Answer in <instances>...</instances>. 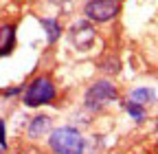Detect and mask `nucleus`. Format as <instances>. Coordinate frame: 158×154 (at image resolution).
I'll return each instance as SVG.
<instances>
[{"instance_id": "nucleus-3", "label": "nucleus", "mask_w": 158, "mask_h": 154, "mask_svg": "<svg viewBox=\"0 0 158 154\" xmlns=\"http://www.w3.org/2000/svg\"><path fill=\"white\" fill-rule=\"evenodd\" d=\"M118 86L110 79V77H99V79L90 82L84 90V97H81V108L88 114H97L106 110L110 104L118 101Z\"/></svg>"}, {"instance_id": "nucleus-1", "label": "nucleus", "mask_w": 158, "mask_h": 154, "mask_svg": "<svg viewBox=\"0 0 158 154\" xmlns=\"http://www.w3.org/2000/svg\"><path fill=\"white\" fill-rule=\"evenodd\" d=\"M59 99V86L55 82V77L51 73H37L24 84L22 95H20V101L24 108L37 110L44 106H53Z\"/></svg>"}, {"instance_id": "nucleus-5", "label": "nucleus", "mask_w": 158, "mask_h": 154, "mask_svg": "<svg viewBox=\"0 0 158 154\" xmlns=\"http://www.w3.org/2000/svg\"><path fill=\"white\" fill-rule=\"evenodd\" d=\"M68 40H70V44H73L77 51H88V49L92 46V42L97 40V29H94L92 22H88L86 18H84V20L70 24V29H68Z\"/></svg>"}, {"instance_id": "nucleus-2", "label": "nucleus", "mask_w": 158, "mask_h": 154, "mask_svg": "<svg viewBox=\"0 0 158 154\" xmlns=\"http://www.w3.org/2000/svg\"><path fill=\"white\" fill-rule=\"evenodd\" d=\"M46 145L53 154H86L88 139L77 126H55L46 134Z\"/></svg>"}, {"instance_id": "nucleus-12", "label": "nucleus", "mask_w": 158, "mask_h": 154, "mask_svg": "<svg viewBox=\"0 0 158 154\" xmlns=\"http://www.w3.org/2000/svg\"><path fill=\"white\" fill-rule=\"evenodd\" d=\"M0 150L7 152L9 150V139H7V121L0 119Z\"/></svg>"}, {"instance_id": "nucleus-6", "label": "nucleus", "mask_w": 158, "mask_h": 154, "mask_svg": "<svg viewBox=\"0 0 158 154\" xmlns=\"http://www.w3.org/2000/svg\"><path fill=\"white\" fill-rule=\"evenodd\" d=\"M51 128H53L51 114H46V112H37V114H33V117L27 121L24 137H27L29 141H40V139H44L46 134L51 132Z\"/></svg>"}, {"instance_id": "nucleus-8", "label": "nucleus", "mask_w": 158, "mask_h": 154, "mask_svg": "<svg viewBox=\"0 0 158 154\" xmlns=\"http://www.w3.org/2000/svg\"><path fill=\"white\" fill-rule=\"evenodd\" d=\"M37 22H40V27H42V31H44V37H46L48 46H55L59 40H62V35H64L66 29H64V24H62L59 18H55V15H40Z\"/></svg>"}, {"instance_id": "nucleus-9", "label": "nucleus", "mask_w": 158, "mask_h": 154, "mask_svg": "<svg viewBox=\"0 0 158 154\" xmlns=\"http://www.w3.org/2000/svg\"><path fill=\"white\" fill-rule=\"evenodd\" d=\"M127 99L134 101V104H141V106H154L158 101V92L152 88V86H136L127 92Z\"/></svg>"}, {"instance_id": "nucleus-4", "label": "nucleus", "mask_w": 158, "mask_h": 154, "mask_svg": "<svg viewBox=\"0 0 158 154\" xmlns=\"http://www.w3.org/2000/svg\"><path fill=\"white\" fill-rule=\"evenodd\" d=\"M123 11V0H84L81 15L92 24H110Z\"/></svg>"}, {"instance_id": "nucleus-14", "label": "nucleus", "mask_w": 158, "mask_h": 154, "mask_svg": "<svg viewBox=\"0 0 158 154\" xmlns=\"http://www.w3.org/2000/svg\"><path fill=\"white\" fill-rule=\"evenodd\" d=\"M0 154H2V150H0Z\"/></svg>"}, {"instance_id": "nucleus-7", "label": "nucleus", "mask_w": 158, "mask_h": 154, "mask_svg": "<svg viewBox=\"0 0 158 154\" xmlns=\"http://www.w3.org/2000/svg\"><path fill=\"white\" fill-rule=\"evenodd\" d=\"M18 49V24L11 20L0 22V60L13 55Z\"/></svg>"}, {"instance_id": "nucleus-11", "label": "nucleus", "mask_w": 158, "mask_h": 154, "mask_svg": "<svg viewBox=\"0 0 158 154\" xmlns=\"http://www.w3.org/2000/svg\"><path fill=\"white\" fill-rule=\"evenodd\" d=\"M22 84H18V86H9V88H5V90H0V97L2 99H18L20 95H22Z\"/></svg>"}, {"instance_id": "nucleus-13", "label": "nucleus", "mask_w": 158, "mask_h": 154, "mask_svg": "<svg viewBox=\"0 0 158 154\" xmlns=\"http://www.w3.org/2000/svg\"><path fill=\"white\" fill-rule=\"evenodd\" d=\"M51 2L55 5V7H64V5H68L70 0H51Z\"/></svg>"}, {"instance_id": "nucleus-10", "label": "nucleus", "mask_w": 158, "mask_h": 154, "mask_svg": "<svg viewBox=\"0 0 158 154\" xmlns=\"http://www.w3.org/2000/svg\"><path fill=\"white\" fill-rule=\"evenodd\" d=\"M118 104H121V110L127 114V117H130L134 123H143V121H147V108H145V106L134 104V101H130V99H123V101H118Z\"/></svg>"}]
</instances>
